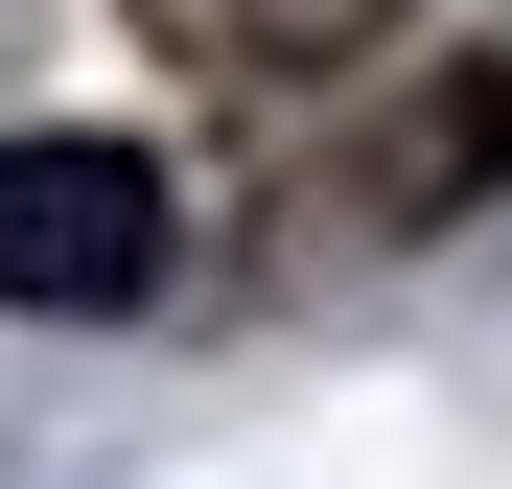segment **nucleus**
Returning a JSON list of instances; mask_svg holds the SVG:
<instances>
[{
  "label": "nucleus",
  "mask_w": 512,
  "mask_h": 489,
  "mask_svg": "<svg viewBox=\"0 0 512 489\" xmlns=\"http://www.w3.org/2000/svg\"><path fill=\"white\" fill-rule=\"evenodd\" d=\"M163 257H187V187H163L140 140H0V303L24 326H117V303H163Z\"/></svg>",
  "instance_id": "obj_1"
},
{
  "label": "nucleus",
  "mask_w": 512,
  "mask_h": 489,
  "mask_svg": "<svg viewBox=\"0 0 512 489\" xmlns=\"http://www.w3.org/2000/svg\"><path fill=\"white\" fill-rule=\"evenodd\" d=\"M140 47H187V70H233V94H280V70H350V47H396L419 0H117Z\"/></svg>",
  "instance_id": "obj_2"
},
{
  "label": "nucleus",
  "mask_w": 512,
  "mask_h": 489,
  "mask_svg": "<svg viewBox=\"0 0 512 489\" xmlns=\"http://www.w3.org/2000/svg\"><path fill=\"white\" fill-rule=\"evenodd\" d=\"M489 163H512V94L466 70V94H419V117H396V140H373V163H350V187H326V210H466Z\"/></svg>",
  "instance_id": "obj_3"
}]
</instances>
